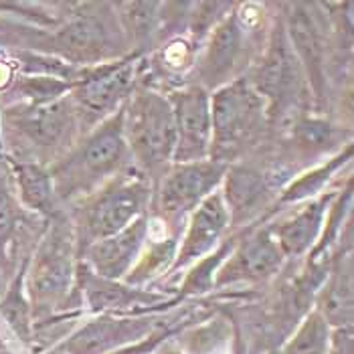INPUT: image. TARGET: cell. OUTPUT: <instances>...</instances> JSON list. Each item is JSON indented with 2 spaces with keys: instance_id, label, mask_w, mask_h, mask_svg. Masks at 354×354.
<instances>
[{
  "instance_id": "obj_1",
  "label": "cell",
  "mask_w": 354,
  "mask_h": 354,
  "mask_svg": "<svg viewBox=\"0 0 354 354\" xmlns=\"http://www.w3.org/2000/svg\"><path fill=\"white\" fill-rule=\"evenodd\" d=\"M128 152L122 106L97 124L65 158L49 168L57 198L69 201L80 194H91L124 166Z\"/></svg>"
},
{
  "instance_id": "obj_2",
  "label": "cell",
  "mask_w": 354,
  "mask_h": 354,
  "mask_svg": "<svg viewBox=\"0 0 354 354\" xmlns=\"http://www.w3.org/2000/svg\"><path fill=\"white\" fill-rule=\"evenodd\" d=\"M55 223L35 257L28 261L25 290H27L32 322L41 320L69 298V292L75 281V245L77 235L75 227L69 225L67 218L53 217Z\"/></svg>"
},
{
  "instance_id": "obj_3",
  "label": "cell",
  "mask_w": 354,
  "mask_h": 354,
  "mask_svg": "<svg viewBox=\"0 0 354 354\" xmlns=\"http://www.w3.org/2000/svg\"><path fill=\"white\" fill-rule=\"evenodd\" d=\"M266 122L268 106L249 83V77H237L215 89L211 95L213 138L209 158L229 164L261 136Z\"/></svg>"
},
{
  "instance_id": "obj_4",
  "label": "cell",
  "mask_w": 354,
  "mask_h": 354,
  "mask_svg": "<svg viewBox=\"0 0 354 354\" xmlns=\"http://www.w3.org/2000/svg\"><path fill=\"white\" fill-rule=\"evenodd\" d=\"M75 8L51 35L55 57L77 67L122 59L124 32L115 8L109 4H77Z\"/></svg>"
},
{
  "instance_id": "obj_5",
  "label": "cell",
  "mask_w": 354,
  "mask_h": 354,
  "mask_svg": "<svg viewBox=\"0 0 354 354\" xmlns=\"http://www.w3.org/2000/svg\"><path fill=\"white\" fill-rule=\"evenodd\" d=\"M124 136L144 170H166L176 148L174 113L168 97L148 87H136L124 104Z\"/></svg>"
},
{
  "instance_id": "obj_6",
  "label": "cell",
  "mask_w": 354,
  "mask_h": 354,
  "mask_svg": "<svg viewBox=\"0 0 354 354\" xmlns=\"http://www.w3.org/2000/svg\"><path fill=\"white\" fill-rule=\"evenodd\" d=\"M80 215V245H87L111 237L146 215L150 203V187L142 176H115L113 180L91 192Z\"/></svg>"
},
{
  "instance_id": "obj_7",
  "label": "cell",
  "mask_w": 354,
  "mask_h": 354,
  "mask_svg": "<svg viewBox=\"0 0 354 354\" xmlns=\"http://www.w3.org/2000/svg\"><path fill=\"white\" fill-rule=\"evenodd\" d=\"M249 83L263 97L268 106V120L272 122L292 118V111L300 108L306 95V75L288 41L283 21H277L273 27L268 47Z\"/></svg>"
},
{
  "instance_id": "obj_8",
  "label": "cell",
  "mask_w": 354,
  "mask_h": 354,
  "mask_svg": "<svg viewBox=\"0 0 354 354\" xmlns=\"http://www.w3.org/2000/svg\"><path fill=\"white\" fill-rule=\"evenodd\" d=\"M136 61L132 57L85 67L83 77L73 85L69 102L77 122L93 130L111 113L122 108L134 91Z\"/></svg>"
},
{
  "instance_id": "obj_9",
  "label": "cell",
  "mask_w": 354,
  "mask_h": 354,
  "mask_svg": "<svg viewBox=\"0 0 354 354\" xmlns=\"http://www.w3.org/2000/svg\"><path fill=\"white\" fill-rule=\"evenodd\" d=\"M229 164L215 160L170 164L164 170L162 180L156 192V209L162 217L178 221L192 211L218 189Z\"/></svg>"
},
{
  "instance_id": "obj_10",
  "label": "cell",
  "mask_w": 354,
  "mask_h": 354,
  "mask_svg": "<svg viewBox=\"0 0 354 354\" xmlns=\"http://www.w3.org/2000/svg\"><path fill=\"white\" fill-rule=\"evenodd\" d=\"M174 113L176 148L172 164L209 160L211 154V93L198 85H187L166 95Z\"/></svg>"
},
{
  "instance_id": "obj_11",
  "label": "cell",
  "mask_w": 354,
  "mask_h": 354,
  "mask_svg": "<svg viewBox=\"0 0 354 354\" xmlns=\"http://www.w3.org/2000/svg\"><path fill=\"white\" fill-rule=\"evenodd\" d=\"M166 326L170 324L162 326V318L152 314H136L124 318L106 314L73 332L63 344L57 346V351L61 354H109L124 346L136 344Z\"/></svg>"
},
{
  "instance_id": "obj_12",
  "label": "cell",
  "mask_w": 354,
  "mask_h": 354,
  "mask_svg": "<svg viewBox=\"0 0 354 354\" xmlns=\"http://www.w3.org/2000/svg\"><path fill=\"white\" fill-rule=\"evenodd\" d=\"M247 32L251 30L243 27L231 10L213 27L205 51L196 61V75L201 80V83H196L198 87L215 91L239 77L237 73L241 69V59L245 57Z\"/></svg>"
},
{
  "instance_id": "obj_13",
  "label": "cell",
  "mask_w": 354,
  "mask_h": 354,
  "mask_svg": "<svg viewBox=\"0 0 354 354\" xmlns=\"http://www.w3.org/2000/svg\"><path fill=\"white\" fill-rule=\"evenodd\" d=\"M283 28L306 75V83L318 102L324 100L326 85V39L314 4H288Z\"/></svg>"
},
{
  "instance_id": "obj_14",
  "label": "cell",
  "mask_w": 354,
  "mask_h": 354,
  "mask_svg": "<svg viewBox=\"0 0 354 354\" xmlns=\"http://www.w3.org/2000/svg\"><path fill=\"white\" fill-rule=\"evenodd\" d=\"M283 259L286 257L272 235V229H257L243 241L233 245L229 259L218 266L213 286H227L237 281H266L279 272Z\"/></svg>"
},
{
  "instance_id": "obj_15",
  "label": "cell",
  "mask_w": 354,
  "mask_h": 354,
  "mask_svg": "<svg viewBox=\"0 0 354 354\" xmlns=\"http://www.w3.org/2000/svg\"><path fill=\"white\" fill-rule=\"evenodd\" d=\"M229 225H231L229 211L225 207L221 189H217L191 213L185 235L180 237V243L176 249V257L170 266V272H178L191 266L192 261H198L205 255H209L215 247L221 245V239L229 229Z\"/></svg>"
},
{
  "instance_id": "obj_16",
  "label": "cell",
  "mask_w": 354,
  "mask_h": 354,
  "mask_svg": "<svg viewBox=\"0 0 354 354\" xmlns=\"http://www.w3.org/2000/svg\"><path fill=\"white\" fill-rule=\"evenodd\" d=\"M148 221L144 215L124 231L87 245L82 249V261L100 277L113 281L126 277L148 243Z\"/></svg>"
},
{
  "instance_id": "obj_17",
  "label": "cell",
  "mask_w": 354,
  "mask_h": 354,
  "mask_svg": "<svg viewBox=\"0 0 354 354\" xmlns=\"http://www.w3.org/2000/svg\"><path fill=\"white\" fill-rule=\"evenodd\" d=\"M6 118L23 136L41 148H55L63 144L77 122L69 95L45 106L15 104L6 109Z\"/></svg>"
},
{
  "instance_id": "obj_18",
  "label": "cell",
  "mask_w": 354,
  "mask_h": 354,
  "mask_svg": "<svg viewBox=\"0 0 354 354\" xmlns=\"http://www.w3.org/2000/svg\"><path fill=\"white\" fill-rule=\"evenodd\" d=\"M75 277L80 279L82 286V296H85V304L89 306L91 312H128V310H136V314H144V310H152L160 304H174V300L166 298L162 294H154V292H144L130 288L126 283L113 281L100 277L91 272L85 263L77 266Z\"/></svg>"
},
{
  "instance_id": "obj_19",
  "label": "cell",
  "mask_w": 354,
  "mask_h": 354,
  "mask_svg": "<svg viewBox=\"0 0 354 354\" xmlns=\"http://www.w3.org/2000/svg\"><path fill=\"white\" fill-rule=\"evenodd\" d=\"M334 198H336L334 192L322 194L310 201L308 205H304L292 217L270 225L272 235L275 237L283 257H300L306 251L314 249L322 233V227L326 223L328 209Z\"/></svg>"
},
{
  "instance_id": "obj_20",
  "label": "cell",
  "mask_w": 354,
  "mask_h": 354,
  "mask_svg": "<svg viewBox=\"0 0 354 354\" xmlns=\"http://www.w3.org/2000/svg\"><path fill=\"white\" fill-rule=\"evenodd\" d=\"M223 201L229 211L231 223H243L255 217L270 198V185L268 176L251 166L235 164L227 166L223 176Z\"/></svg>"
},
{
  "instance_id": "obj_21",
  "label": "cell",
  "mask_w": 354,
  "mask_h": 354,
  "mask_svg": "<svg viewBox=\"0 0 354 354\" xmlns=\"http://www.w3.org/2000/svg\"><path fill=\"white\" fill-rule=\"evenodd\" d=\"M316 312L326 320L332 330L353 326L354 294L351 257H338V261L330 270L324 286L318 292Z\"/></svg>"
},
{
  "instance_id": "obj_22",
  "label": "cell",
  "mask_w": 354,
  "mask_h": 354,
  "mask_svg": "<svg viewBox=\"0 0 354 354\" xmlns=\"http://www.w3.org/2000/svg\"><path fill=\"white\" fill-rule=\"evenodd\" d=\"M12 172L23 205L41 215L57 217V194L49 170L32 162H12Z\"/></svg>"
},
{
  "instance_id": "obj_23",
  "label": "cell",
  "mask_w": 354,
  "mask_h": 354,
  "mask_svg": "<svg viewBox=\"0 0 354 354\" xmlns=\"http://www.w3.org/2000/svg\"><path fill=\"white\" fill-rule=\"evenodd\" d=\"M27 268L28 259L21 266L19 273L12 277L8 290L2 296V300H0V316L4 318V322L8 324V328L19 336L21 342L30 344V340L35 338V322H32V312H30V304H28L27 290H25Z\"/></svg>"
},
{
  "instance_id": "obj_24",
  "label": "cell",
  "mask_w": 354,
  "mask_h": 354,
  "mask_svg": "<svg viewBox=\"0 0 354 354\" xmlns=\"http://www.w3.org/2000/svg\"><path fill=\"white\" fill-rule=\"evenodd\" d=\"M113 8L130 45L148 43L162 23V2H118Z\"/></svg>"
},
{
  "instance_id": "obj_25",
  "label": "cell",
  "mask_w": 354,
  "mask_h": 354,
  "mask_svg": "<svg viewBox=\"0 0 354 354\" xmlns=\"http://www.w3.org/2000/svg\"><path fill=\"white\" fill-rule=\"evenodd\" d=\"M178 239L180 235L174 233L170 237H160L156 241H152L150 247L148 243L144 245V251L140 253L136 266L130 270V273L124 277L126 283L130 286H140L148 279H152L154 275H160L164 270H170L174 257H176V249H178Z\"/></svg>"
},
{
  "instance_id": "obj_26",
  "label": "cell",
  "mask_w": 354,
  "mask_h": 354,
  "mask_svg": "<svg viewBox=\"0 0 354 354\" xmlns=\"http://www.w3.org/2000/svg\"><path fill=\"white\" fill-rule=\"evenodd\" d=\"M351 158H353V144H348L338 156H334L326 164L306 172L298 180H294L288 189H283L277 203L279 205H292V203H301V201H308V198L316 196L326 187V183L332 178V174L338 172Z\"/></svg>"
},
{
  "instance_id": "obj_27",
  "label": "cell",
  "mask_w": 354,
  "mask_h": 354,
  "mask_svg": "<svg viewBox=\"0 0 354 354\" xmlns=\"http://www.w3.org/2000/svg\"><path fill=\"white\" fill-rule=\"evenodd\" d=\"M75 83L47 77V75H25L19 80H12L10 93L19 97V104L23 106H45L57 100H63L71 93Z\"/></svg>"
},
{
  "instance_id": "obj_28",
  "label": "cell",
  "mask_w": 354,
  "mask_h": 354,
  "mask_svg": "<svg viewBox=\"0 0 354 354\" xmlns=\"http://www.w3.org/2000/svg\"><path fill=\"white\" fill-rule=\"evenodd\" d=\"M332 328L326 320L314 310L306 314L298 330L288 338L277 354H328Z\"/></svg>"
},
{
  "instance_id": "obj_29",
  "label": "cell",
  "mask_w": 354,
  "mask_h": 354,
  "mask_svg": "<svg viewBox=\"0 0 354 354\" xmlns=\"http://www.w3.org/2000/svg\"><path fill=\"white\" fill-rule=\"evenodd\" d=\"M233 245H235V241L229 239V241L221 243V245L215 249L213 255H205V257L196 263V268L187 275V279H185V283H183V288H180V290H183L180 294H183V296H191V294H198V292L209 290V288L213 286V281H215V273H217L218 266L225 261V257H229Z\"/></svg>"
},
{
  "instance_id": "obj_30",
  "label": "cell",
  "mask_w": 354,
  "mask_h": 354,
  "mask_svg": "<svg viewBox=\"0 0 354 354\" xmlns=\"http://www.w3.org/2000/svg\"><path fill=\"white\" fill-rule=\"evenodd\" d=\"M294 140L296 146L304 152H316V150H324L326 144L334 140V130L332 126L324 120H316V118H300L294 124Z\"/></svg>"
},
{
  "instance_id": "obj_31",
  "label": "cell",
  "mask_w": 354,
  "mask_h": 354,
  "mask_svg": "<svg viewBox=\"0 0 354 354\" xmlns=\"http://www.w3.org/2000/svg\"><path fill=\"white\" fill-rule=\"evenodd\" d=\"M17 223H19V209L8 191L0 185V245H4L12 237Z\"/></svg>"
},
{
  "instance_id": "obj_32",
  "label": "cell",
  "mask_w": 354,
  "mask_h": 354,
  "mask_svg": "<svg viewBox=\"0 0 354 354\" xmlns=\"http://www.w3.org/2000/svg\"><path fill=\"white\" fill-rule=\"evenodd\" d=\"M191 61L192 47L187 41L174 39L172 43H168L162 55V65H166L168 69H185V67H191Z\"/></svg>"
},
{
  "instance_id": "obj_33",
  "label": "cell",
  "mask_w": 354,
  "mask_h": 354,
  "mask_svg": "<svg viewBox=\"0 0 354 354\" xmlns=\"http://www.w3.org/2000/svg\"><path fill=\"white\" fill-rule=\"evenodd\" d=\"M12 83V69L8 63L0 61V87H6Z\"/></svg>"
},
{
  "instance_id": "obj_34",
  "label": "cell",
  "mask_w": 354,
  "mask_h": 354,
  "mask_svg": "<svg viewBox=\"0 0 354 354\" xmlns=\"http://www.w3.org/2000/svg\"><path fill=\"white\" fill-rule=\"evenodd\" d=\"M0 354H8V351H6V346H4L2 340H0Z\"/></svg>"
},
{
  "instance_id": "obj_35",
  "label": "cell",
  "mask_w": 354,
  "mask_h": 354,
  "mask_svg": "<svg viewBox=\"0 0 354 354\" xmlns=\"http://www.w3.org/2000/svg\"><path fill=\"white\" fill-rule=\"evenodd\" d=\"M47 354H61V353H59V351L55 348V351H51V353H47Z\"/></svg>"
}]
</instances>
